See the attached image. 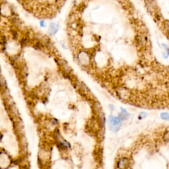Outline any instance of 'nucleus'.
Listing matches in <instances>:
<instances>
[{
    "instance_id": "nucleus-6",
    "label": "nucleus",
    "mask_w": 169,
    "mask_h": 169,
    "mask_svg": "<svg viewBox=\"0 0 169 169\" xmlns=\"http://www.w3.org/2000/svg\"><path fill=\"white\" fill-rule=\"evenodd\" d=\"M40 25H41L42 27H45L44 21H40Z\"/></svg>"
},
{
    "instance_id": "nucleus-5",
    "label": "nucleus",
    "mask_w": 169,
    "mask_h": 169,
    "mask_svg": "<svg viewBox=\"0 0 169 169\" xmlns=\"http://www.w3.org/2000/svg\"><path fill=\"white\" fill-rule=\"evenodd\" d=\"M160 117L164 120H169V114L166 112H162L160 114Z\"/></svg>"
},
{
    "instance_id": "nucleus-1",
    "label": "nucleus",
    "mask_w": 169,
    "mask_h": 169,
    "mask_svg": "<svg viewBox=\"0 0 169 169\" xmlns=\"http://www.w3.org/2000/svg\"><path fill=\"white\" fill-rule=\"evenodd\" d=\"M145 5L150 14L155 15L156 13V4L155 0H145Z\"/></svg>"
},
{
    "instance_id": "nucleus-2",
    "label": "nucleus",
    "mask_w": 169,
    "mask_h": 169,
    "mask_svg": "<svg viewBox=\"0 0 169 169\" xmlns=\"http://www.w3.org/2000/svg\"><path fill=\"white\" fill-rule=\"evenodd\" d=\"M109 123L110 124H111V128L112 130H113V128H116H116H120V120H119L118 118H114V117H110V120H109Z\"/></svg>"
},
{
    "instance_id": "nucleus-7",
    "label": "nucleus",
    "mask_w": 169,
    "mask_h": 169,
    "mask_svg": "<svg viewBox=\"0 0 169 169\" xmlns=\"http://www.w3.org/2000/svg\"><path fill=\"white\" fill-rule=\"evenodd\" d=\"M167 31H168V34H169V27H167Z\"/></svg>"
},
{
    "instance_id": "nucleus-3",
    "label": "nucleus",
    "mask_w": 169,
    "mask_h": 169,
    "mask_svg": "<svg viewBox=\"0 0 169 169\" xmlns=\"http://www.w3.org/2000/svg\"><path fill=\"white\" fill-rule=\"evenodd\" d=\"M58 26L57 24L54 23H52L50 25L49 27V33L50 34H56V32H58Z\"/></svg>"
},
{
    "instance_id": "nucleus-4",
    "label": "nucleus",
    "mask_w": 169,
    "mask_h": 169,
    "mask_svg": "<svg viewBox=\"0 0 169 169\" xmlns=\"http://www.w3.org/2000/svg\"><path fill=\"white\" fill-rule=\"evenodd\" d=\"M162 139L165 143H169V128L164 132Z\"/></svg>"
}]
</instances>
